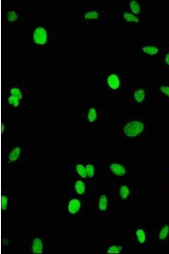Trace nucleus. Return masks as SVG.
Masks as SVG:
<instances>
[{
  "mask_svg": "<svg viewBox=\"0 0 169 254\" xmlns=\"http://www.w3.org/2000/svg\"><path fill=\"white\" fill-rule=\"evenodd\" d=\"M59 29L44 21L34 22L28 29V48L36 54H49L54 51Z\"/></svg>",
  "mask_w": 169,
  "mask_h": 254,
  "instance_id": "nucleus-1",
  "label": "nucleus"
},
{
  "mask_svg": "<svg viewBox=\"0 0 169 254\" xmlns=\"http://www.w3.org/2000/svg\"><path fill=\"white\" fill-rule=\"evenodd\" d=\"M24 19V13L20 7L13 2H7L2 9V22L3 26H21Z\"/></svg>",
  "mask_w": 169,
  "mask_h": 254,
  "instance_id": "nucleus-2",
  "label": "nucleus"
},
{
  "mask_svg": "<svg viewBox=\"0 0 169 254\" xmlns=\"http://www.w3.org/2000/svg\"><path fill=\"white\" fill-rule=\"evenodd\" d=\"M144 124L138 121L128 123L123 128L125 134L129 137H135L139 135L144 129Z\"/></svg>",
  "mask_w": 169,
  "mask_h": 254,
  "instance_id": "nucleus-3",
  "label": "nucleus"
},
{
  "mask_svg": "<svg viewBox=\"0 0 169 254\" xmlns=\"http://www.w3.org/2000/svg\"><path fill=\"white\" fill-rule=\"evenodd\" d=\"M110 169L115 175L118 176H123L126 173V170L124 167L118 164H112L110 166Z\"/></svg>",
  "mask_w": 169,
  "mask_h": 254,
  "instance_id": "nucleus-4",
  "label": "nucleus"
},
{
  "mask_svg": "<svg viewBox=\"0 0 169 254\" xmlns=\"http://www.w3.org/2000/svg\"><path fill=\"white\" fill-rule=\"evenodd\" d=\"M108 85L113 90H116L120 86V81L118 77L114 74L110 75L107 79Z\"/></svg>",
  "mask_w": 169,
  "mask_h": 254,
  "instance_id": "nucleus-5",
  "label": "nucleus"
},
{
  "mask_svg": "<svg viewBox=\"0 0 169 254\" xmlns=\"http://www.w3.org/2000/svg\"><path fill=\"white\" fill-rule=\"evenodd\" d=\"M81 204L80 201L77 199L71 200L69 204L68 210L69 212L72 214H75L80 210Z\"/></svg>",
  "mask_w": 169,
  "mask_h": 254,
  "instance_id": "nucleus-6",
  "label": "nucleus"
},
{
  "mask_svg": "<svg viewBox=\"0 0 169 254\" xmlns=\"http://www.w3.org/2000/svg\"><path fill=\"white\" fill-rule=\"evenodd\" d=\"M32 249L33 253L41 254L42 252V243L40 239L36 238L34 240L33 242Z\"/></svg>",
  "mask_w": 169,
  "mask_h": 254,
  "instance_id": "nucleus-7",
  "label": "nucleus"
},
{
  "mask_svg": "<svg viewBox=\"0 0 169 254\" xmlns=\"http://www.w3.org/2000/svg\"><path fill=\"white\" fill-rule=\"evenodd\" d=\"M84 12V13L82 16V18L86 21L96 20L99 17V13L96 11L91 10Z\"/></svg>",
  "mask_w": 169,
  "mask_h": 254,
  "instance_id": "nucleus-8",
  "label": "nucleus"
},
{
  "mask_svg": "<svg viewBox=\"0 0 169 254\" xmlns=\"http://www.w3.org/2000/svg\"><path fill=\"white\" fill-rule=\"evenodd\" d=\"M145 97V92L143 89H139L135 91L134 93V98L135 100L138 103H140L144 100Z\"/></svg>",
  "mask_w": 169,
  "mask_h": 254,
  "instance_id": "nucleus-9",
  "label": "nucleus"
},
{
  "mask_svg": "<svg viewBox=\"0 0 169 254\" xmlns=\"http://www.w3.org/2000/svg\"><path fill=\"white\" fill-rule=\"evenodd\" d=\"M123 17L127 22L139 23L140 21L139 19L131 13L128 12L124 13L123 14Z\"/></svg>",
  "mask_w": 169,
  "mask_h": 254,
  "instance_id": "nucleus-10",
  "label": "nucleus"
},
{
  "mask_svg": "<svg viewBox=\"0 0 169 254\" xmlns=\"http://www.w3.org/2000/svg\"><path fill=\"white\" fill-rule=\"evenodd\" d=\"M108 206V200L105 195L101 196L99 202V208L101 211H105L107 209Z\"/></svg>",
  "mask_w": 169,
  "mask_h": 254,
  "instance_id": "nucleus-11",
  "label": "nucleus"
},
{
  "mask_svg": "<svg viewBox=\"0 0 169 254\" xmlns=\"http://www.w3.org/2000/svg\"><path fill=\"white\" fill-rule=\"evenodd\" d=\"M143 52L150 55H154L158 53V49L155 46H147L143 48Z\"/></svg>",
  "mask_w": 169,
  "mask_h": 254,
  "instance_id": "nucleus-12",
  "label": "nucleus"
},
{
  "mask_svg": "<svg viewBox=\"0 0 169 254\" xmlns=\"http://www.w3.org/2000/svg\"><path fill=\"white\" fill-rule=\"evenodd\" d=\"M131 11L135 15H138L140 12L141 7L140 4L135 1H131L129 3Z\"/></svg>",
  "mask_w": 169,
  "mask_h": 254,
  "instance_id": "nucleus-13",
  "label": "nucleus"
},
{
  "mask_svg": "<svg viewBox=\"0 0 169 254\" xmlns=\"http://www.w3.org/2000/svg\"><path fill=\"white\" fill-rule=\"evenodd\" d=\"M76 191L79 195H82L85 191V186L84 182L81 181L76 182L75 184Z\"/></svg>",
  "mask_w": 169,
  "mask_h": 254,
  "instance_id": "nucleus-14",
  "label": "nucleus"
},
{
  "mask_svg": "<svg viewBox=\"0 0 169 254\" xmlns=\"http://www.w3.org/2000/svg\"><path fill=\"white\" fill-rule=\"evenodd\" d=\"M120 195L122 199H125L128 197L129 194V188L127 186H123L120 189Z\"/></svg>",
  "mask_w": 169,
  "mask_h": 254,
  "instance_id": "nucleus-15",
  "label": "nucleus"
},
{
  "mask_svg": "<svg viewBox=\"0 0 169 254\" xmlns=\"http://www.w3.org/2000/svg\"><path fill=\"white\" fill-rule=\"evenodd\" d=\"M169 232V227L168 226H165L161 230L159 235V238L160 240L165 239L166 238Z\"/></svg>",
  "mask_w": 169,
  "mask_h": 254,
  "instance_id": "nucleus-16",
  "label": "nucleus"
},
{
  "mask_svg": "<svg viewBox=\"0 0 169 254\" xmlns=\"http://www.w3.org/2000/svg\"><path fill=\"white\" fill-rule=\"evenodd\" d=\"M136 235L139 242L140 243H143L146 239V236L144 231L142 229H139L136 232Z\"/></svg>",
  "mask_w": 169,
  "mask_h": 254,
  "instance_id": "nucleus-17",
  "label": "nucleus"
},
{
  "mask_svg": "<svg viewBox=\"0 0 169 254\" xmlns=\"http://www.w3.org/2000/svg\"><path fill=\"white\" fill-rule=\"evenodd\" d=\"M76 170L77 172L79 174L80 176L83 178H86L87 176V173H86V169L85 168L83 165L79 164L76 167Z\"/></svg>",
  "mask_w": 169,
  "mask_h": 254,
  "instance_id": "nucleus-18",
  "label": "nucleus"
},
{
  "mask_svg": "<svg viewBox=\"0 0 169 254\" xmlns=\"http://www.w3.org/2000/svg\"><path fill=\"white\" fill-rule=\"evenodd\" d=\"M97 118L96 112L94 108L91 109L88 112V119L90 122H92L95 121Z\"/></svg>",
  "mask_w": 169,
  "mask_h": 254,
  "instance_id": "nucleus-19",
  "label": "nucleus"
},
{
  "mask_svg": "<svg viewBox=\"0 0 169 254\" xmlns=\"http://www.w3.org/2000/svg\"><path fill=\"white\" fill-rule=\"evenodd\" d=\"M86 173L87 175L89 178L93 177L94 175V166L91 164H88L86 166Z\"/></svg>",
  "mask_w": 169,
  "mask_h": 254,
  "instance_id": "nucleus-20",
  "label": "nucleus"
},
{
  "mask_svg": "<svg viewBox=\"0 0 169 254\" xmlns=\"http://www.w3.org/2000/svg\"><path fill=\"white\" fill-rule=\"evenodd\" d=\"M8 205V199L6 196H3L2 198V210H6Z\"/></svg>",
  "mask_w": 169,
  "mask_h": 254,
  "instance_id": "nucleus-21",
  "label": "nucleus"
},
{
  "mask_svg": "<svg viewBox=\"0 0 169 254\" xmlns=\"http://www.w3.org/2000/svg\"><path fill=\"white\" fill-rule=\"evenodd\" d=\"M108 253L109 254L119 253H120V250L119 248H118V247L115 246H113L109 248V250H108Z\"/></svg>",
  "mask_w": 169,
  "mask_h": 254,
  "instance_id": "nucleus-22",
  "label": "nucleus"
},
{
  "mask_svg": "<svg viewBox=\"0 0 169 254\" xmlns=\"http://www.w3.org/2000/svg\"><path fill=\"white\" fill-rule=\"evenodd\" d=\"M161 90L166 95L169 97V86H162L160 88Z\"/></svg>",
  "mask_w": 169,
  "mask_h": 254,
  "instance_id": "nucleus-23",
  "label": "nucleus"
},
{
  "mask_svg": "<svg viewBox=\"0 0 169 254\" xmlns=\"http://www.w3.org/2000/svg\"><path fill=\"white\" fill-rule=\"evenodd\" d=\"M165 61L166 64L169 65V53L167 54L165 57Z\"/></svg>",
  "mask_w": 169,
  "mask_h": 254,
  "instance_id": "nucleus-24",
  "label": "nucleus"
}]
</instances>
